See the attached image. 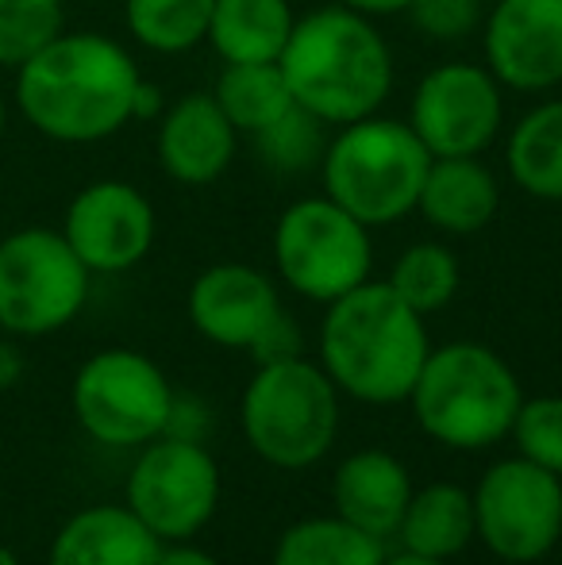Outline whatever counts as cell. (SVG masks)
<instances>
[{
    "instance_id": "6da1fadb",
    "label": "cell",
    "mask_w": 562,
    "mask_h": 565,
    "mask_svg": "<svg viewBox=\"0 0 562 565\" xmlns=\"http://www.w3.org/2000/svg\"><path fill=\"white\" fill-rule=\"evenodd\" d=\"M139 66L100 31H66L15 66V108L31 131L62 147H89L136 124Z\"/></svg>"
},
{
    "instance_id": "7a4b0ae2",
    "label": "cell",
    "mask_w": 562,
    "mask_h": 565,
    "mask_svg": "<svg viewBox=\"0 0 562 565\" xmlns=\"http://www.w3.org/2000/svg\"><path fill=\"white\" fill-rule=\"evenodd\" d=\"M278 66L293 105L328 127L382 113L397 82L393 51L378 20L336 0L297 15Z\"/></svg>"
},
{
    "instance_id": "3957f363",
    "label": "cell",
    "mask_w": 562,
    "mask_h": 565,
    "mask_svg": "<svg viewBox=\"0 0 562 565\" xmlns=\"http://www.w3.org/2000/svg\"><path fill=\"white\" fill-rule=\"evenodd\" d=\"M432 339L416 308H409L385 281H362L324 305L320 320V370L339 396L359 404L409 401L421 377Z\"/></svg>"
},
{
    "instance_id": "277c9868",
    "label": "cell",
    "mask_w": 562,
    "mask_h": 565,
    "mask_svg": "<svg viewBox=\"0 0 562 565\" xmlns=\"http://www.w3.org/2000/svg\"><path fill=\"white\" fill-rule=\"evenodd\" d=\"M409 404L421 431L439 447L489 450L509 439L524 388L494 347L458 339L432 347Z\"/></svg>"
},
{
    "instance_id": "5b68a950",
    "label": "cell",
    "mask_w": 562,
    "mask_h": 565,
    "mask_svg": "<svg viewBox=\"0 0 562 565\" xmlns=\"http://www.w3.org/2000/svg\"><path fill=\"white\" fill-rule=\"evenodd\" d=\"M427 166L432 154L409 119L374 113L331 127L320 158L324 196H331L370 231L393 227L416 212Z\"/></svg>"
},
{
    "instance_id": "8992f818",
    "label": "cell",
    "mask_w": 562,
    "mask_h": 565,
    "mask_svg": "<svg viewBox=\"0 0 562 565\" xmlns=\"http://www.w3.org/2000/svg\"><path fill=\"white\" fill-rule=\"evenodd\" d=\"M240 427L266 466L308 469L339 435V388L305 354L255 365L240 401Z\"/></svg>"
},
{
    "instance_id": "52a82bcc",
    "label": "cell",
    "mask_w": 562,
    "mask_h": 565,
    "mask_svg": "<svg viewBox=\"0 0 562 565\" xmlns=\"http://www.w3.org/2000/svg\"><path fill=\"white\" fill-rule=\"evenodd\" d=\"M274 274L289 292L331 305L370 281L374 235L331 196H300L285 204L271 235Z\"/></svg>"
},
{
    "instance_id": "ba28073f",
    "label": "cell",
    "mask_w": 562,
    "mask_h": 565,
    "mask_svg": "<svg viewBox=\"0 0 562 565\" xmlns=\"http://www.w3.org/2000/svg\"><path fill=\"white\" fill-rule=\"evenodd\" d=\"M93 274L54 227L0 238V335L43 339L82 316Z\"/></svg>"
},
{
    "instance_id": "9c48e42d",
    "label": "cell",
    "mask_w": 562,
    "mask_h": 565,
    "mask_svg": "<svg viewBox=\"0 0 562 565\" xmlns=\"http://www.w3.org/2000/svg\"><path fill=\"white\" fill-rule=\"evenodd\" d=\"M173 388L155 358L131 347H108L85 358L70 385V404L93 443L113 450L147 447L166 435Z\"/></svg>"
},
{
    "instance_id": "30bf717a",
    "label": "cell",
    "mask_w": 562,
    "mask_h": 565,
    "mask_svg": "<svg viewBox=\"0 0 562 565\" xmlns=\"http://www.w3.org/2000/svg\"><path fill=\"white\" fill-rule=\"evenodd\" d=\"M220 492H224V477L201 439L158 435L147 447H139V458L124 484V504L162 543H189L212 523Z\"/></svg>"
},
{
    "instance_id": "8fae6325",
    "label": "cell",
    "mask_w": 562,
    "mask_h": 565,
    "mask_svg": "<svg viewBox=\"0 0 562 565\" xmlns=\"http://www.w3.org/2000/svg\"><path fill=\"white\" fill-rule=\"evenodd\" d=\"M478 543L509 565L548 558L562 539V477L528 458H501L474 489Z\"/></svg>"
},
{
    "instance_id": "7c38bea8",
    "label": "cell",
    "mask_w": 562,
    "mask_h": 565,
    "mask_svg": "<svg viewBox=\"0 0 562 565\" xmlns=\"http://www.w3.org/2000/svg\"><path fill=\"white\" fill-rule=\"evenodd\" d=\"M409 127L432 158H478L505 135V85L486 62H439L409 97Z\"/></svg>"
},
{
    "instance_id": "4fadbf2b",
    "label": "cell",
    "mask_w": 562,
    "mask_h": 565,
    "mask_svg": "<svg viewBox=\"0 0 562 565\" xmlns=\"http://www.w3.org/2000/svg\"><path fill=\"white\" fill-rule=\"evenodd\" d=\"M59 231L89 274H128L155 246L158 216L142 189L120 178H105L77 189Z\"/></svg>"
},
{
    "instance_id": "5bb4252c",
    "label": "cell",
    "mask_w": 562,
    "mask_h": 565,
    "mask_svg": "<svg viewBox=\"0 0 562 565\" xmlns=\"http://www.w3.org/2000/svg\"><path fill=\"white\" fill-rule=\"evenodd\" d=\"M481 62L505 93L562 89V0H494L481 20Z\"/></svg>"
},
{
    "instance_id": "9a60e30c",
    "label": "cell",
    "mask_w": 562,
    "mask_h": 565,
    "mask_svg": "<svg viewBox=\"0 0 562 565\" xmlns=\"http://www.w3.org/2000/svg\"><path fill=\"white\" fill-rule=\"evenodd\" d=\"M185 312L201 339L227 350H251L285 312V305L278 281L266 269L247 262H216L193 277Z\"/></svg>"
},
{
    "instance_id": "2e32d148",
    "label": "cell",
    "mask_w": 562,
    "mask_h": 565,
    "mask_svg": "<svg viewBox=\"0 0 562 565\" xmlns=\"http://www.w3.org/2000/svg\"><path fill=\"white\" fill-rule=\"evenodd\" d=\"M240 131L212 93H181L155 119V158L170 181L201 189L220 181L235 162Z\"/></svg>"
},
{
    "instance_id": "e0dca14e",
    "label": "cell",
    "mask_w": 562,
    "mask_h": 565,
    "mask_svg": "<svg viewBox=\"0 0 562 565\" xmlns=\"http://www.w3.org/2000/svg\"><path fill=\"white\" fill-rule=\"evenodd\" d=\"M409 500H413V477H409L405 461L393 458L390 450L367 447L347 454L331 477L336 515L351 527L374 535L378 543L397 535Z\"/></svg>"
},
{
    "instance_id": "ac0fdd59",
    "label": "cell",
    "mask_w": 562,
    "mask_h": 565,
    "mask_svg": "<svg viewBox=\"0 0 562 565\" xmlns=\"http://www.w3.org/2000/svg\"><path fill=\"white\" fill-rule=\"evenodd\" d=\"M162 546L128 504H93L62 523L46 565H158Z\"/></svg>"
},
{
    "instance_id": "d6986e66",
    "label": "cell",
    "mask_w": 562,
    "mask_h": 565,
    "mask_svg": "<svg viewBox=\"0 0 562 565\" xmlns=\"http://www.w3.org/2000/svg\"><path fill=\"white\" fill-rule=\"evenodd\" d=\"M416 212L427 227L450 238L478 235L501 212V181L478 158H432Z\"/></svg>"
},
{
    "instance_id": "ffe728a7",
    "label": "cell",
    "mask_w": 562,
    "mask_h": 565,
    "mask_svg": "<svg viewBox=\"0 0 562 565\" xmlns=\"http://www.w3.org/2000/svg\"><path fill=\"white\" fill-rule=\"evenodd\" d=\"M297 23L289 0H212L204 43L224 66L278 62Z\"/></svg>"
},
{
    "instance_id": "44dd1931",
    "label": "cell",
    "mask_w": 562,
    "mask_h": 565,
    "mask_svg": "<svg viewBox=\"0 0 562 565\" xmlns=\"http://www.w3.org/2000/svg\"><path fill=\"white\" fill-rule=\"evenodd\" d=\"M505 170L524 196L562 204V97H543L505 135Z\"/></svg>"
},
{
    "instance_id": "7402d4cb",
    "label": "cell",
    "mask_w": 562,
    "mask_h": 565,
    "mask_svg": "<svg viewBox=\"0 0 562 565\" xmlns=\"http://www.w3.org/2000/svg\"><path fill=\"white\" fill-rule=\"evenodd\" d=\"M401 551L424 558L450 562L478 539L474 527V492L455 481H432L413 489L405 515H401Z\"/></svg>"
},
{
    "instance_id": "603a6c76",
    "label": "cell",
    "mask_w": 562,
    "mask_h": 565,
    "mask_svg": "<svg viewBox=\"0 0 562 565\" xmlns=\"http://www.w3.org/2000/svg\"><path fill=\"white\" fill-rule=\"evenodd\" d=\"M385 543L339 515H312L282 531L274 565H382Z\"/></svg>"
},
{
    "instance_id": "cb8c5ba5",
    "label": "cell",
    "mask_w": 562,
    "mask_h": 565,
    "mask_svg": "<svg viewBox=\"0 0 562 565\" xmlns=\"http://www.w3.org/2000/svg\"><path fill=\"white\" fill-rule=\"evenodd\" d=\"M212 97L232 119L240 135H258L293 108L289 85L278 62H247V66H224L212 82Z\"/></svg>"
},
{
    "instance_id": "d4e9b609",
    "label": "cell",
    "mask_w": 562,
    "mask_h": 565,
    "mask_svg": "<svg viewBox=\"0 0 562 565\" xmlns=\"http://www.w3.org/2000/svg\"><path fill=\"white\" fill-rule=\"evenodd\" d=\"M393 292L405 300L409 308L432 316L443 312L450 300L458 297V285H463V266H458L455 250L447 243H435V238H424V243H413L393 258L390 277H385Z\"/></svg>"
},
{
    "instance_id": "484cf974",
    "label": "cell",
    "mask_w": 562,
    "mask_h": 565,
    "mask_svg": "<svg viewBox=\"0 0 562 565\" xmlns=\"http://www.w3.org/2000/svg\"><path fill=\"white\" fill-rule=\"evenodd\" d=\"M212 0H124L128 35L150 54H189L204 43Z\"/></svg>"
},
{
    "instance_id": "4316f807",
    "label": "cell",
    "mask_w": 562,
    "mask_h": 565,
    "mask_svg": "<svg viewBox=\"0 0 562 565\" xmlns=\"http://www.w3.org/2000/svg\"><path fill=\"white\" fill-rule=\"evenodd\" d=\"M331 127L320 124L312 113H305L300 105H293L282 119H274L271 127H263L255 139V150L274 173H312L320 170L324 147H328Z\"/></svg>"
},
{
    "instance_id": "83f0119b",
    "label": "cell",
    "mask_w": 562,
    "mask_h": 565,
    "mask_svg": "<svg viewBox=\"0 0 562 565\" xmlns=\"http://www.w3.org/2000/svg\"><path fill=\"white\" fill-rule=\"evenodd\" d=\"M66 28L62 0H0V66L15 70Z\"/></svg>"
},
{
    "instance_id": "f1b7e54d",
    "label": "cell",
    "mask_w": 562,
    "mask_h": 565,
    "mask_svg": "<svg viewBox=\"0 0 562 565\" xmlns=\"http://www.w3.org/2000/svg\"><path fill=\"white\" fill-rule=\"evenodd\" d=\"M509 439L517 443L520 458L562 477V396H524Z\"/></svg>"
},
{
    "instance_id": "f546056e",
    "label": "cell",
    "mask_w": 562,
    "mask_h": 565,
    "mask_svg": "<svg viewBox=\"0 0 562 565\" xmlns=\"http://www.w3.org/2000/svg\"><path fill=\"white\" fill-rule=\"evenodd\" d=\"M409 20L432 43H463L486 20V0H413Z\"/></svg>"
},
{
    "instance_id": "4dcf8cb0",
    "label": "cell",
    "mask_w": 562,
    "mask_h": 565,
    "mask_svg": "<svg viewBox=\"0 0 562 565\" xmlns=\"http://www.w3.org/2000/svg\"><path fill=\"white\" fill-rule=\"evenodd\" d=\"M255 365H271V362H285V358L305 354V339H300V323L293 320L289 312H282L271 328L263 331V339L247 350Z\"/></svg>"
},
{
    "instance_id": "1f68e13d",
    "label": "cell",
    "mask_w": 562,
    "mask_h": 565,
    "mask_svg": "<svg viewBox=\"0 0 562 565\" xmlns=\"http://www.w3.org/2000/svg\"><path fill=\"white\" fill-rule=\"evenodd\" d=\"M162 113H166V93L158 89L155 82H147V77H142L139 93H136V124H155Z\"/></svg>"
},
{
    "instance_id": "d6a6232c",
    "label": "cell",
    "mask_w": 562,
    "mask_h": 565,
    "mask_svg": "<svg viewBox=\"0 0 562 565\" xmlns=\"http://www.w3.org/2000/svg\"><path fill=\"white\" fill-rule=\"evenodd\" d=\"M158 565H220L209 551L189 543H166L162 554H158Z\"/></svg>"
},
{
    "instance_id": "836d02e7",
    "label": "cell",
    "mask_w": 562,
    "mask_h": 565,
    "mask_svg": "<svg viewBox=\"0 0 562 565\" xmlns=\"http://www.w3.org/2000/svg\"><path fill=\"white\" fill-rule=\"evenodd\" d=\"M336 4L354 8V12L370 15V20H390V15H405L413 0H336Z\"/></svg>"
},
{
    "instance_id": "e575fe53",
    "label": "cell",
    "mask_w": 562,
    "mask_h": 565,
    "mask_svg": "<svg viewBox=\"0 0 562 565\" xmlns=\"http://www.w3.org/2000/svg\"><path fill=\"white\" fill-rule=\"evenodd\" d=\"M20 373H23L20 350H15L12 342L0 339V388H12L15 381H20Z\"/></svg>"
},
{
    "instance_id": "d590c367",
    "label": "cell",
    "mask_w": 562,
    "mask_h": 565,
    "mask_svg": "<svg viewBox=\"0 0 562 565\" xmlns=\"http://www.w3.org/2000/svg\"><path fill=\"white\" fill-rule=\"evenodd\" d=\"M382 565H450V562L424 558V554H409V551H401V554H393V558H385Z\"/></svg>"
},
{
    "instance_id": "8d00e7d4",
    "label": "cell",
    "mask_w": 562,
    "mask_h": 565,
    "mask_svg": "<svg viewBox=\"0 0 562 565\" xmlns=\"http://www.w3.org/2000/svg\"><path fill=\"white\" fill-rule=\"evenodd\" d=\"M4 131H8V97L0 89V142H4Z\"/></svg>"
},
{
    "instance_id": "74e56055",
    "label": "cell",
    "mask_w": 562,
    "mask_h": 565,
    "mask_svg": "<svg viewBox=\"0 0 562 565\" xmlns=\"http://www.w3.org/2000/svg\"><path fill=\"white\" fill-rule=\"evenodd\" d=\"M0 565H20V558H15V554L8 551L4 543H0Z\"/></svg>"
}]
</instances>
